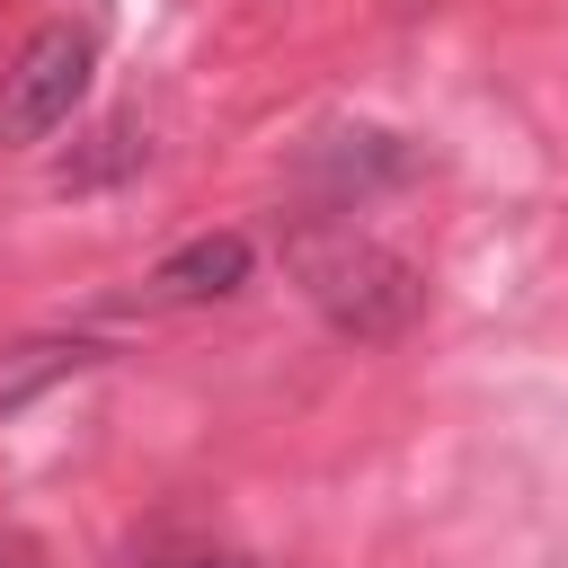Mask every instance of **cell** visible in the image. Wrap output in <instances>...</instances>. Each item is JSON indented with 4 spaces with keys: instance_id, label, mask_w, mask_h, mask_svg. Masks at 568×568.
<instances>
[{
    "instance_id": "1",
    "label": "cell",
    "mask_w": 568,
    "mask_h": 568,
    "mask_svg": "<svg viewBox=\"0 0 568 568\" xmlns=\"http://www.w3.org/2000/svg\"><path fill=\"white\" fill-rule=\"evenodd\" d=\"M284 257H293L302 293L320 302V320L346 328V337H399L417 320V302H426L417 266L390 257L382 240H355V231H293Z\"/></svg>"
},
{
    "instance_id": "2",
    "label": "cell",
    "mask_w": 568,
    "mask_h": 568,
    "mask_svg": "<svg viewBox=\"0 0 568 568\" xmlns=\"http://www.w3.org/2000/svg\"><path fill=\"white\" fill-rule=\"evenodd\" d=\"M80 89H89V36H80V27L27 36L18 62L0 71V142H9V151H18V142H44L53 124H71Z\"/></svg>"
},
{
    "instance_id": "3",
    "label": "cell",
    "mask_w": 568,
    "mask_h": 568,
    "mask_svg": "<svg viewBox=\"0 0 568 568\" xmlns=\"http://www.w3.org/2000/svg\"><path fill=\"white\" fill-rule=\"evenodd\" d=\"M240 275H248V240L240 231H204V240H186L178 257L151 266V293L160 302H222V293H240Z\"/></svg>"
},
{
    "instance_id": "4",
    "label": "cell",
    "mask_w": 568,
    "mask_h": 568,
    "mask_svg": "<svg viewBox=\"0 0 568 568\" xmlns=\"http://www.w3.org/2000/svg\"><path fill=\"white\" fill-rule=\"evenodd\" d=\"M80 364H89V346H80V337H36V346L0 355V417H9V408H27L44 382H62V373H80Z\"/></svg>"
},
{
    "instance_id": "5",
    "label": "cell",
    "mask_w": 568,
    "mask_h": 568,
    "mask_svg": "<svg viewBox=\"0 0 568 568\" xmlns=\"http://www.w3.org/2000/svg\"><path fill=\"white\" fill-rule=\"evenodd\" d=\"M160 568H248V559H213V550H204V559H160Z\"/></svg>"
}]
</instances>
